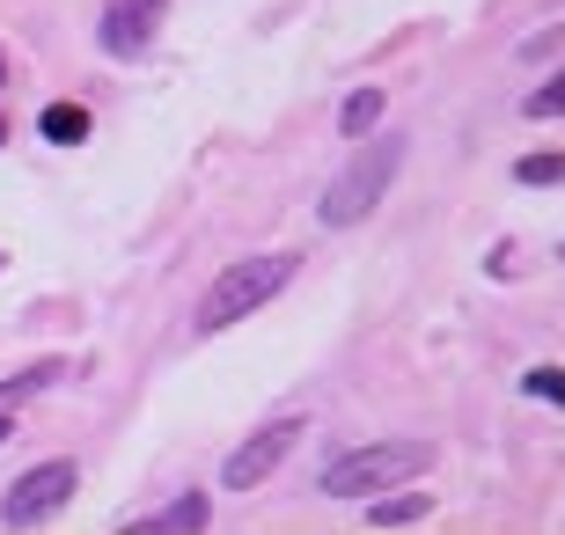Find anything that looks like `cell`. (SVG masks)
Instances as JSON below:
<instances>
[{
    "label": "cell",
    "instance_id": "obj_8",
    "mask_svg": "<svg viewBox=\"0 0 565 535\" xmlns=\"http://www.w3.org/2000/svg\"><path fill=\"white\" fill-rule=\"evenodd\" d=\"M38 125H44V140H52V147H82L88 140V110L82 104H52Z\"/></svg>",
    "mask_w": 565,
    "mask_h": 535
},
{
    "label": "cell",
    "instance_id": "obj_1",
    "mask_svg": "<svg viewBox=\"0 0 565 535\" xmlns=\"http://www.w3.org/2000/svg\"><path fill=\"white\" fill-rule=\"evenodd\" d=\"M294 271H301V257L294 249H265V257H235L221 279L206 287V301H199V330H228V323H243V315H257L265 301H273L279 287H287Z\"/></svg>",
    "mask_w": 565,
    "mask_h": 535
},
{
    "label": "cell",
    "instance_id": "obj_4",
    "mask_svg": "<svg viewBox=\"0 0 565 535\" xmlns=\"http://www.w3.org/2000/svg\"><path fill=\"white\" fill-rule=\"evenodd\" d=\"M74 484H82L74 462H38V470L15 477V492L0 499V521H8V528H38V521H52L66 499H74Z\"/></svg>",
    "mask_w": 565,
    "mask_h": 535
},
{
    "label": "cell",
    "instance_id": "obj_10",
    "mask_svg": "<svg viewBox=\"0 0 565 535\" xmlns=\"http://www.w3.org/2000/svg\"><path fill=\"white\" fill-rule=\"evenodd\" d=\"M426 514H434V499H426V492H404V499H382L367 521H375V528H404V521H426Z\"/></svg>",
    "mask_w": 565,
    "mask_h": 535
},
{
    "label": "cell",
    "instance_id": "obj_16",
    "mask_svg": "<svg viewBox=\"0 0 565 535\" xmlns=\"http://www.w3.org/2000/svg\"><path fill=\"white\" fill-rule=\"evenodd\" d=\"M8 440H15V418H8V404H0V448H8Z\"/></svg>",
    "mask_w": 565,
    "mask_h": 535
},
{
    "label": "cell",
    "instance_id": "obj_13",
    "mask_svg": "<svg viewBox=\"0 0 565 535\" xmlns=\"http://www.w3.org/2000/svg\"><path fill=\"white\" fill-rule=\"evenodd\" d=\"M529 118H565V66H558V74H551V82L544 88H529Z\"/></svg>",
    "mask_w": 565,
    "mask_h": 535
},
{
    "label": "cell",
    "instance_id": "obj_3",
    "mask_svg": "<svg viewBox=\"0 0 565 535\" xmlns=\"http://www.w3.org/2000/svg\"><path fill=\"white\" fill-rule=\"evenodd\" d=\"M397 169H404V140H367L353 162L331 176V191H323V227L367 221V213L382 206V191L397 184Z\"/></svg>",
    "mask_w": 565,
    "mask_h": 535
},
{
    "label": "cell",
    "instance_id": "obj_9",
    "mask_svg": "<svg viewBox=\"0 0 565 535\" xmlns=\"http://www.w3.org/2000/svg\"><path fill=\"white\" fill-rule=\"evenodd\" d=\"M338 125H345V140H367V132L382 125V88H360V96H345Z\"/></svg>",
    "mask_w": 565,
    "mask_h": 535
},
{
    "label": "cell",
    "instance_id": "obj_18",
    "mask_svg": "<svg viewBox=\"0 0 565 535\" xmlns=\"http://www.w3.org/2000/svg\"><path fill=\"white\" fill-rule=\"evenodd\" d=\"M0 82H8V60H0Z\"/></svg>",
    "mask_w": 565,
    "mask_h": 535
},
{
    "label": "cell",
    "instance_id": "obj_15",
    "mask_svg": "<svg viewBox=\"0 0 565 535\" xmlns=\"http://www.w3.org/2000/svg\"><path fill=\"white\" fill-rule=\"evenodd\" d=\"M558 44H565V22H551L544 38H529V44H522V60H551V52H558Z\"/></svg>",
    "mask_w": 565,
    "mask_h": 535
},
{
    "label": "cell",
    "instance_id": "obj_14",
    "mask_svg": "<svg viewBox=\"0 0 565 535\" xmlns=\"http://www.w3.org/2000/svg\"><path fill=\"white\" fill-rule=\"evenodd\" d=\"M522 389H529V396H544V404H558V411H565V367H529V374H522Z\"/></svg>",
    "mask_w": 565,
    "mask_h": 535
},
{
    "label": "cell",
    "instance_id": "obj_12",
    "mask_svg": "<svg viewBox=\"0 0 565 535\" xmlns=\"http://www.w3.org/2000/svg\"><path fill=\"white\" fill-rule=\"evenodd\" d=\"M514 184H565V154H522Z\"/></svg>",
    "mask_w": 565,
    "mask_h": 535
},
{
    "label": "cell",
    "instance_id": "obj_2",
    "mask_svg": "<svg viewBox=\"0 0 565 535\" xmlns=\"http://www.w3.org/2000/svg\"><path fill=\"white\" fill-rule=\"evenodd\" d=\"M419 470H434V448L426 440H375V448H353L323 470V492L331 499H367L390 492V484H412Z\"/></svg>",
    "mask_w": 565,
    "mask_h": 535
},
{
    "label": "cell",
    "instance_id": "obj_11",
    "mask_svg": "<svg viewBox=\"0 0 565 535\" xmlns=\"http://www.w3.org/2000/svg\"><path fill=\"white\" fill-rule=\"evenodd\" d=\"M52 382H60V360H38V367H22L15 382H0V404H22V396L52 389Z\"/></svg>",
    "mask_w": 565,
    "mask_h": 535
},
{
    "label": "cell",
    "instance_id": "obj_17",
    "mask_svg": "<svg viewBox=\"0 0 565 535\" xmlns=\"http://www.w3.org/2000/svg\"><path fill=\"white\" fill-rule=\"evenodd\" d=\"M0 140H8V118H0Z\"/></svg>",
    "mask_w": 565,
    "mask_h": 535
},
{
    "label": "cell",
    "instance_id": "obj_7",
    "mask_svg": "<svg viewBox=\"0 0 565 535\" xmlns=\"http://www.w3.org/2000/svg\"><path fill=\"white\" fill-rule=\"evenodd\" d=\"M213 521V506H206V492H184L177 506H162V514H147L140 528H154V535H177V528H206Z\"/></svg>",
    "mask_w": 565,
    "mask_h": 535
},
{
    "label": "cell",
    "instance_id": "obj_19",
    "mask_svg": "<svg viewBox=\"0 0 565 535\" xmlns=\"http://www.w3.org/2000/svg\"><path fill=\"white\" fill-rule=\"evenodd\" d=\"M0 265H8V257H0Z\"/></svg>",
    "mask_w": 565,
    "mask_h": 535
},
{
    "label": "cell",
    "instance_id": "obj_6",
    "mask_svg": "<svg viewBox=\"0 0 565 535\" xmlns=\"http://www.w3.org/2000/svg\"><path fill=\"white\" fill-rule=\"evenodd\" d=\"M154 22H162V0H110L96 38H104L110 60H140L147 44H154Z\"/></svg>",
    "mask_w": 565,
    "mask_h": 535
},
{
    "label": "cell",
    "instance_id": "obj_5",
    "mask_svg": "<svg viewBox=\"0 0 565 535\" xmlns=\"http://www.w3.org/2000/svg\"><path fill=\"white\" fill-rule=\"evenodd\" d=\"M301 432H309L301 418H273V426H257L250 440H243V448L221 462V484H228V492H257V484H265V477L287 462V448L301 440Z\"/></svg>",
    "mask_w": 565,
    "mask_h": 535
}]
</instances>
